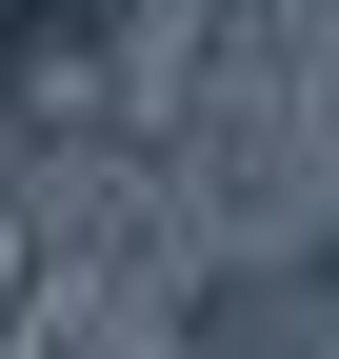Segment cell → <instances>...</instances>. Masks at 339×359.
Here are the masks:
<instances>
[{
  "label": "cell",
  "mask_w": 339,
  "mask_h": 359,
  "mask_svg": "<svg viewBox=\"0 0 339 359\" xmlns=\"http://www.w3.org/2000/svg\"><path fill=\"white\" fill-rule=\"evenodd\" d=\"M100 60H120L100 0H0V100H60V80H100Z\"/></svg>",
  "instance_id": "obj_1"
}]
</instances>
